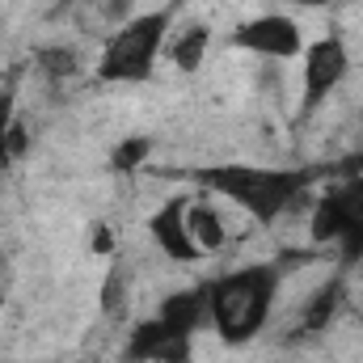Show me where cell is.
Here are the masks:
<instances>
[{"label":"cell","instance_id":"ba28073f","mask_svg":"<svg viewBox=\"0 0 363 363\" xmlns=\"http://www.w3.org/2000/svg\"><path fill=\"white\" fill-rule=\"evenodd\" d=\"M186 207H190V199L186 194H174V199H165L152 216H148V237L157 241V250L169 258V262H199V258H207L199 245H194V237H190V224H186Z\"/></svg>","mask_w":363,"mask_h":363},{"label":"cell","instance_id":"3957f363","mask_svg":"<svg viewBox=\"0 0 363 363\" xmlns=\"http://www.w3.org/2000/svg\"><path fill=\"white\" fill-rule=\"evenodd\" d=\"M174 34V9H152L131 21H123L97 55V81L101 85H144L157 72V60L165 55Z\"/></svg>","mask_w":363,"mask_h":363},{"label":"cell","instance_id":"4fadbf2b","mask_svg":"<svg viewBox=\"0 0 363 363\" xmlns=\"http://www.w3.org/2000/svg\"><path fill=\"white\" fill-rule=\"evenodd\" d=\"M338 304H342V274H334L313 300H308V308H304V321H300V334H317V330H325L330 321H334V313H338Z\"/></svg>","mask_w":363,"mask_h":363},{"label":"cell","instance_id":"8992f818","mask_svg":"<svg viewBox=\"0 0 363 363\" xmlns=\"http://www.w3.org/2000/svg\"><path fill=\"white\" fill-rule=\"evenodd\" d=\"M233 47L258 60H271V64H287L304 55V34H300V21L287 13H258L233 30Z\"/></svg>","mask_w":363,"mask_h":363},{"label":"cell","instance_id":"5bb4252c","mask_svg":"<svg viewBox=\"0 0 363 363\" xmlns=\"http://www.w3.org/2000/svg\"><path fill=\"white\" fill-rule=\"evenodd\" d=\"M123 308H127V274L114 267V271L106 274V283H101V313L123 317Z\"/></svg>","mask_w":363,"mask_h":363},{"label":"cell","instance_id":"52a82bcc","mask_svg":"<svg viewBox=\"0 0 363 363\" xmlns=\"http://www.w3.org/2000/svg\"><path fill=\"white\" fill-rule=\"evenodd\" d=\"M190 359H194V334L165 321L161 313L144 317L127 334V347H123V363H190Z\"/></svg>","mask_w":363,"mask_h":363},{"label":"cell","instance_id":"8fae6325","mask_svg":"<svg viewBox=\"0 0 363 363\" xmlns=\"http://www.w3.org/2000/svg\"><path fill=\"white\" fill-rule=\"evenodd\" d=\"M26 152V131L17 123V97L0 85V169H13V161Z\"/></svg>","mask_w":363,"mask_h":363},{"label":"cell","instance_id":"9a60e30c","mask_svg":"<svg viewBox=\"0 0 363 363\" xmlns=\"http://www.w3.org/2000/svg\"><path fill=\"white\" fill-rule=\"evenodd\" d=\"M283 4H296V9H330L334 0H283Z\"/></svg>","mask_w":363,"mask_h":363},{"label":"cell","instance_id":"6da1fadb","mask_svg":"<svg viewBox=\"0 0 363 363\" xmlns=\"http://www.w3.org/2000/svg\"><path fill=\"white\" fill-rule=\"evenodd\" d=\"M203 283H207V325L216 330V338L224 347H245L271 321L283 267L250 262V267H233V271L216 274V279H203Z\"/></svg>","mask_w":363,"mask_h":363},{"label":"cell","instance_id":"7c38bea8","mask_svg":"<svg viewBox=\"0 0 363 363\" xmlns=\"http://www.w3.org/2000/svg\"><path fill=\"white\" fill-rule=\"evenodd\" d=\"M186 224H190V237L203 254H216L224 245V220L211 203H190L186 207Z\"/></svg>","mask_w":363,"mask_h":363},{"label":"cell","instance_id":"9c48e42d","mask_svg":"<svg viewBox=\"0 0 363 363\" xmlns=\"http://www.w3.org/2000/svg\"><path fill=\"white\" fill-rule=\"evenodd\" d=\"M157 313H161L165 321L182 325L186 334H199V330L207 325V283H194V287H186V291L165 296Z\"/></svg>","mask_w":363,"mask_h":363},{"label":"cell","instance_id":"7a4b0ae2","mask_svg":"<svg viewBox=\"0 0 363 363\" xmlns=\"http://www.w3.org/2000/svg\"><path fill=\"white\" fill-rule=\"evenodd\" d=\"M194 178L203 182V190H216L233 207L254 216V224H262V228H274V220L283 211H291L308 186V174L271 169V165H207Z\"/></svg>","mask_w":363,"mask_h":363},{"label":"cell","instance_id":"5b68a950","mask_svg":"<svg viewBox=\"0 0 363 363\" xmlns=\"http://www.w3.org/2000/svg\"><path fill=\"white\" fill-rule=\"evenodd\" d=\"M300 64H304V72H300V118H313L330 101V93L347 81V72H351V47L338 34H325L317 43H304Z\"/></svg>","mask_w":363,"mask_h":363},{"label":"cell","instance_id":"277c9868","mask_svg":"<svg viewBox=\"0 0 363 363\" xmlns=\"http://www.w3.org/2000/svg\"><path fill=\"white\" fill-rule=\"evenodd\" d=\"M308 237L317 245H338V262H363V178H347L321 194Z\"/></svg>","mask_w":363,"mask_h":363},{"label":"cell","instance_id":"30bf717a","mask_svg":"<svg viewBox=\"0 0 363 363\" xmlns=\"http://www.w3.org/2000/svg\"><path fill=\"white\" fill-rule=\"evenodd\" d=\"M207 47H211V30L207 26H186L178 34H169V60H174V68L178 72H199L203 68V60H207Z\"/></svg>","mask_w":363,"mask_h":363}]
</instances>
